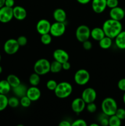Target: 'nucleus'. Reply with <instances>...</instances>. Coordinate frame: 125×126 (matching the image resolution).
Wrapping results in <instances>:
<instances>
[{"label":"nucleus","instance_id":"nucleus-16","mask_svg":"<svg viewBox=\"0 0 125 126\" xmlns=\"http://www.w3.org/2000/svg\"><path fill=\"white\" fill-rule=\"evenodd\" d=\"M26 95L32 102H36L40 98L41 96V92L38 87L32 86L31 87L28 88Z\"/></svg>","mask_w":125,"mask_h":126},{"label":"nucleus","instance_id":"nucleus-48","mask_svg":"<svg viewBox=\"0 0 125 126\" xmlns=\"http://www.w3.org/2000/svg\"><path fill=\"white\" fill-rule=\"evenodd\" d=\"M2 72V66L0 65V74H1Z\"/></svg>","mask_w":125,"mask_h":126},{"label":"nucleus","instance_id":"nucleus-5","mask_svg":"<svg viewBox=\"0 0 125 126\" xmlns=\"http://www.w3.org/2000/svg\"><path fill=\"white\" fill-rule=\"evenodd\" d=\"M74 82L79 86H85L89 82L90 75L85 69H79L74 74Z\"/></svg>","mask_w":125,"mask_h":126},{"label":"nucleus","instance_id":"nucleus-37","mask_svg":"<svg viewBox=\"0 0 125 126\" xmlns=\"http://www.w3.org/2000/svg\"><path fill=\"white\" fill-rule=\"evenodd\" d=\"M118 0H107V7L112 9L118 6Z\"/></svg>","mask_w":125,"mask_h":126},{"label":"nucleus","instance_id":"nucleus-4","mask_svg":"<svg viewBox=\"0 0 125 126\" xmlns=\"http://www.w3.org/2000/svg\"><path fill=\"white\" fill-rule=\"evenodd\" d=\"M34 71L40 76L50 72V62L46 59H40L34 65Z\"/></svg>","mask_w":125,"mask_h":126},{"label":"nucleus","instance_id":"nucleus-21","mask_svg":"<svg viewBox=\"0 0 125 126\" xmlns=\"http://www.w3.org/2000/svg\"><path fill=\"white\" fill-rule=\"evenodd\" d=\"M12 89H13V92L15 95L18 98H21V97L26 95L27 89H28L26 86L25 84H20L18 86Z\"/></svg>","mask_w":125,"mask_h":126},{"label":"nucleus","instance_id":"nucleus-44","mask_svg":"<svg viewBox=\"0 0 125 126\" xmlns=\"http://www.w3.org/2000/svg\"><path fill=\"white\" fill-rule=\"evenodd\" d=\"M78 3H80V4H87L89 3L91 0H76Z\"/></svg>","mask_w":125,"mask_h":126},{"label":"nucleus","instance_id":"nucleus-7","mask_svg":"<svg viewBox=\"0 0 125 126\" xmlns=\"http://www.w3.org/2000/svg\"><path fill=\"white\" fill-rule=\"evenodd\" d=\"M20 47L17 39L11 38L5 42L3 49L5 52L8 55H13L18 51Z\"/></svg>","mask_w":125,"mask_h":126},{"label":"nucleus","instance_id":"nucleus-15","mask_svg":"<svg viewBox=\"0 0 125 126\" xmlns=\"http://www.w3.org/2000/svg\"><path fill=\"white\" fill-rule=\"evenodd\" d=\"M91 7L92 9L95 13H102L107 7V0H92Z\"/></svg>","mask_w":125,"mask_h":126},{"label":"nucleus","instance_id":"nucleus-43","mask_svg":"<svg viewBox=\"0 0 125 126\" xmlns=\"http://www.w3.org/2000/svg\"><path fill=\"white\" fill-rule=\"evenodd\" d=\"M71 124H72V123H71L69 121L67 120H62L59 123L60 126H71Z\"/></svg>","mask_w":125,"mask_h":126},{"label":"nucleus","instance_id":"nucleus-26","mask_svg":"<svg viewBox=\"0 0 125 126\" xmlns=\"http://www.w3.org/2000/svg\"><path fill=\"white\" fill-rule=\"evenodd\" d=\"M40 75L37 74L34 72V73H32L29 78V82L31 86H37L40 83Z\"/></svg>","mask_w":125,"mask_h":126},{"label":"nucleus","instance_id":"nucleus-14","mask_svg":"<svg viewBox=\"0 0 125 126\" xmlns=\"http://www.w3.org/2000/svg\"><path fill=\"white\" fill-rule=\"evenodd\" d=\"M109 16L110 18L118 21H121L125 18V9L118 6L113 8L110 9V12H109Z\"/></svg>","mask_w":125,"mask_h":126},{"label":"nucleus","instance_id":"nucleus-42","mask_svg":"<svg viewBox=\"0 0 125 126\" xmlns=\"http://www.w3.org/2000/svg\"><path fill=\"white\" fill-rule=\"evenodd\" d=\"M71 63L69 62V61L65 62L63 63H62V69L64 70H69L70 68H71Z\"/></svg>","mask_w":125,"mask_h":126},{"label":"nucleus","instance_id":"nucleus-39","mask_svg":"<svg viewBox=\"0 0 125 126\" xmlns=\"http://www.w3.org/2000/svg\"><path fill=\"white\" fill-rule=\"evenodd\" d=\"M82 45H83V49H85V50H90V49L92 48V47H93L92 43L90 41H89V39L86 40L84 42H83V43H82Z\"/></svg>","mask_w":125,"mask_h":126},{"label":"nucleus","instance_id":"nucleus-22","mask_svg":"<svg viewBox=\"0 0 125 126\" xmlns=\"http://www.w3.org/2000/svg\"><path fill=\"white\" fill-rule=\"evenodd\" d=\"M99 46L102 49H109L112 46V39L105 36L99 41Z\"/></svg>","mask_w":125,"mask_h":126},{"label":"nucleus","instance_id":"nucleus-36","mask_svg":"<svg viewBox=\"0 0 125 126\" xmlns=\"http://www.w3.org/2000/svg\"><path fill=\"white\" fill-rule=\"evenodd\" d=\"M71 126H87V123L84 119H78L75 120L73 123H72Z\"/></svg>","mask_w":125,"mask_h":126},{"label":"nucleus","instance_id":"nucleus-17","mask_svg":"<svg viewBox=\"0 0 125 126\" xmlns=\"http://www.w3.org/2000/svg\"><path fill=\"white\" fill-rule=\"evenodd\" d=\"M13 18L17 20L22 21L25 19L27 17V11L23 7L16 6L13 7Z\"/></svg>","mask_w":125,"mask_h":126},{"label":"nucleus","instance_id":"nucleus-49","mask_svg":"<svg viewBox=\"0 0 125 126\" xmlns=\"http://www.w3.org/2000/svg\"><path fill=\"white\" fill-rule=\"evenodd\" d=\"M1 54H0V62H1Z\"/></svg>","mask_w":125,"mask_h":126},{"label":"nucleus","instance_id":"nucleus-40","mask_svg":"<svg viewBox=\"0 0 125 126\" xmlns=\"http://www.w3.org/2000/svg\"><path fill=\"white\" fill-rule=\"evenodd\" d=\"M100 124L103 126H109V116L107 115H104V117H102L100 119Z\"/></svg>","mask_w":125,"mask_h":126},{"label":"nucleus","instance_id":"nucleus-8","mask_svg":"<svg viewBox=\"0 0 125 126\" xmlns=\"http://www.w3.org/2000/svg\"><path fill=\"white\" fill-rule=\"evenodd\" d=\"M66 29L64 22H55L51 25L50 34L53 37H60L64 34Z\"/></svg>","mask_w":125,"mask_h":126},{"label":"nucleus","instance_id":"nucleus-23","mask_svg":"<svg viewBox=\"0 0 125 126\" xmlns=\"http://www.w3.org/2000/svg\"><path fill=\"white\" fill-rule=\"evenodd\" d=\"M6 80L8 81L12 88H14V87H17V86H18V85L21 84V81L19 78L16 76V75H13V74L8 75Z\"/></svg>","mask_w":125,"mask_h":126},{"label":"nucleus","instance_id":"nucleus-3","mask_svg":"<svg viewBox=\"0 0 125 126\" xmlns=\"http://www.w3.org/2000/svg\"><path fill=\"white\" fill-rule=\"evenodd\" d=\"M101 109L103 114L110 116L115 114L118 109V105L116 100L112 97L104 98L101 103Z\"/></svg>","mask_w":125,"mask_h":126},{"label":"nucleus","instance_id":"nucleus-30","mask_svg":"<svg viewBox=\"0 0 125 126\" xmlns=\"http://www.w3.org/2000/svg\"><path fill=\"white\" fill-rule=\"evenodd\" d=\"M20 105V100H18V97H11L8 98V106L12 108H15L18 107Z\"/></svg>","mask_w":125,"mask_h":126},{"label":"nucleus","instance_id":"nucleus-34","mask_svg":"<svg viewBox=\"0 0 125 126\" xmlns=\"http://www.w3.org/2000/svg\"><path fill=\"white\" fill-rule=\"evenodd\" d=\"M115 114L118 118H120L121 121L124 120V119H125V109L122 108H118Z\"/></svg>","mask_w":125,"mask_h":126},{"label":"nucleus","instance_id":"nucleus-13","mask_svg":"<svg viewBox=\"0 0 125 126\" xmlns=\"http://www.w3.org/2000/svg\"><path fill=\"white\" fill-rule=\"evenodd\" d=\"M53 57L54 60L61 63H63L65 62L69 61V55L68 53L62 49H57L53 52Z\"/></svg>","mask_w":125,"mask_h":126},{"label":"nucleus","instance_id":"nucleus-35","mask_svg":"<svg viewBox=\"0 0 125 126\" xmlns=\"http://www.w3.org/2000/svg\"><path fill=\"white\" fill-rule=\"evenodd\" d=\"M17 41L20 46H25L28 43V39L25 36H20L17 39Z\"/></svg>","mask_w":125,"mask_h":126},{"label":"nucleus","instance_id":"nucleus-32","mask_svg":"<svg viewBox=\"0 0 125 126\" xmlns=\"http://www.w3.org/2000/svg\"><path fill=\"white\" fill-rule=\"evenodd\" d=\"M57 82L55 80L53 79H50L46 83V87L49 90L51 91H54L56 89V86H57Z\"/></svg>","mask_w":125,"mask_h":126},{"label":"nucleus","instance_id":"nucleus-27","mask_svg":"<svg viewBox=\"0 0 125 126\" xmlns=\"http://www.w3.org/2000/svg\"><path fill=\"white\" fill-rule=\"evenodd\" d=\"M121 124V120L118 118L115 114L109 117V126H120Z\"/></svg>","mask_w":125,"mask_h":126},{"label":"nucleus","instance_id":"nucleus-18","mask_svg":"<svg viewBox=\"0 0 125 126\" xmlns=\"http://www.w3.org/2000/svg\"><path fill=\"white\" fill-rule=\"evenodd\" d=\"M53 17L56 22H65L67 18V14L64 9L61 8H57L53 11Z\"/></svg>","mask_w":125,"mask_h":126},{"label":"nucleus","instance_id":"nucleus-10","mask_svg":"<svg viewBox=\"0 0 125 126\" xmlns=\"http://www.w3.org/2000/svg\"><path fill=\"white\" fill-rule=\"evenodd\" d=\"M81 97L86 103L94 102L97 98V93L92 87H87L83 91Z\"/></svg>","mask_w":125,"mask_h":126},{"label":"nucleus","instance_id":"nucleus-46","mask_svg":"<svg viewBox=\"0 0 125 126\" xmlns=\"http://www.w3.org/2000/svg\"><path fill=\"white\" fill-rule=\"evenodd\" d=\"M123 101L124 104L125 105V92H124L123 96Z\"/></svg>","mask_w":125,"mask_h":126},{"label":"nucleus","instance_id":"nucleus-47","mask_svg":"<svg viewBox=\"0 0 125 126\" xmlns=\"http://www.w3.org/2000/svg\"><path fill=\"white\" fill-rule=\"evenodd\" d=\"M89 126H99V124H96V123H92L89 125Z\"/></svg>","mask_w":125,"mask_h":126},{"label":"nucleus","instance_id":"nucleus-51","mask_svg":"<svg viewBox=\"0 0 125 126\" xmlns=\"http://www.w3.org/2000/svg\"></svg>","mask_w":125,"mask_h":126},{"label":"nucleus","instance_id":"nucleus-29","mask_svg":"<svg viewBox=\"0 0 125 126\" xmlns=\"http://www.w3.org/2000/svg\"><path fill=\"white\" fill-rule=\"evenodd\" d=\"M52 41V36L49 33L42 34L40 36V42L44 45H49Z\"/></svg>","mask_w":125,"mask_h":126},{"label":"nucleus","instance_id":"nucleus-38","mask_svg":"<svg viewBox=\"0 0 125 126\" xmlns=\"http://www.w3.org/2000/svg\"><path fill=\"white\" fill-rule=\"evenodd\" d=\"M118 88L121 91L125 92V78H122L120 79L117 84Z\"/></svg>","mask_w":125,"mask_h":126},{"label":"nucleus","instance_id":"nucleus-12","mask_svg":"<svg viewBox=\"0 0 125 126\" xmlns=\"http://www.w3.org/2000/svg\"><path fill=\"white\" fill-rule=\"evenodd\" d=\"M86 105L87 103L82 99V97H80L73 100L71 103V108L76 114H79L84 110L85 108H86Z\"/></svg>","mask_w":125,"mask_h":126},{"label":"nucleus","instance_id":"nucleus-24","mask_svg":"<svg viewBox=\"0 0 125 126\" xmlns=\"http://www.w3.org/2000/svg\"><path fill=\"white\" fill-rule=\"evenodd\" d=\"M11 86L7 80L0 81V94L6 95L11 91Z\"/></svg>","mask_w":125,"mask_h":126},{"label":"nucleus","instance_id":"nucleus-45","mask_svg":"<svg viewBox=\"0 0 125 126\" xmlns=\"http://www.w3.org/2000/svg\"><path fill=\"white\" fill-rule=\"evenodd\" d=\"M5 1L6 0H0V8H1V7L4 6Z\"/></svg>","mask_w":125,"mask_h":126},{"label":"nucleus","instance_id":"nucleus-33","mask_svg":"<svg viewBox=\"0 0 125 126\" xmlns=\"http://www.w3.org/2000/svg\"><path fill=\"white\" fill-rule=\"evenodd\" d=\"M87 111L90 113H94L97 110V106L94 103V102H91V103H87L86 105Z\"/></svg>","mask_w":125,"mask_h":126},{"label":"nucleus","instance_id":"nucleus-20","mask_svg":"<svg viewBox=\"0 0 125 126\" xmlns=\"http://www.w3.org/2000/svg\"><path fill=\"white\" fill-rule=\"evenodd\" d=\"M116 46L121 50L125 49V31L122 30L115 38Z\"/></svg>","mask_w":125,"mask_h":126},{"label":"nucleus","instance_id":"nucleus-25","mask_svg":"<svg viewBox=\"0 0 125 126\" xmlns=\"http://www.w3.org/2000/svg\"><path fill=\"white\" fill-rule=\"evenodd\" d=\"M62 70V63L58 62L54 60L50 63V72L53 73H60Z\"/></svg>","mask_w":125,"mask_h":126},{"label":"nucleus","instance_id":"nucleus-1","mask_svg":"<svg viewBox=\"0 0 125 126\" xmlns=\"http://www.w3.org/2000/svg\"><path fill=\"white\" fill-rule=\"evenodd\" d=\"M102 28L105 35L112 39H115V37L123 30V25L121 22L110 18L104 22Z\"/></svg>","mask_w":125,"mask_h":126},{"label":"nucleus","instance_id":"nucleus-28","mask_svg":"<svg viewBox=\"0 0 125 126\" xmlns=\"http://www.w3.org/2000/svg\"><path fill=\"white\" fill-rule=\"evenodd\" d=\"M8 107V98L6 95L0 94V111L4 110Z\"/></svg>","mask_w":125,"mask_h":126},{"label":"nucleus","instance_id":"nucleus-41","mask_svg":"<svg viewBox=\"0 0 125 126\" xmlns=\"http://www.w3.org/2000/svg\"><path fill=\"white\" fill-rule=\"evenodd\" d=\"M14 4H15L14 0H6V1H5L4 6H7V7H12V8H13V7H14Z\"/></svg>","mask_w":125,"mask_h":126},{"label":"nucleus","instance_id":"nucleus-2","mask_svg":"<svg viewBox=\"0 0 125 126\" xmlns=\"http://www.w3.org/2000/svg\"><path fill=\"white\" fill-rule=\"evenodd\" d=\"M73 87L68 82L63 81L58 83L56 89L54 91L56 97L61 99H64L69 97L72 93Z\"/></svg>","mask_w":125,"mask_h":126},{"label":"nucleus","instance_id":"nucleus-9","mask_svg":"<svg viewBox=\"0 0 125 126\" xmlns=\"http://www.w3.org/2000/svg\"><path fill=\"white\" fill-rule=\"evenodd\" d=\"M13 18V8L4 6L0 8V22L9 23Z\"/></svg>","mask_w":125,"mask_h":126},{"label":"nucleus","instance_id":"nucleus-50","mask_svg":"<svg viewBox=\"0 0 125 126\" xmlns=\"http://www.w3.org/2000/svg\"><path fill=\"white\" fill-rule=\"evenodd\" d=\"M0 46H1V44H0Z\"/></svg>","mask_w":125,"mask_h":126},{"label":"nucleus","instance_id":"nucleus-6","mask_svg":"<svg viewBox=\"0 0 125 126\" xmlns=\"http://www.w3.org/2000/svg\"><path fill=\"white\" fill-rule=\"evenodd\" d=\"M91 30L88 26L85 25H81L78 26L75 31V38L80 43L88 40L90 38Z\"/></svg>","mask_w":125,"mask_h":126},{"label":"nucleus","instance_id":"nucleus-31","mask_svg":"<svg viewBox=\"0 0 125 126\" xmlns=\"http://www.w3.org/2000/svg\"><path fill=\"white\" fill-rule=\"evenodd\" d=\"M31 102L32 101L26 95L21 97L20 100V104L23 108H28L29 107H30Z\"/></svg>","mask_w":125,"mask_h":126},{"label":"nucleus","instance_id":"nucleus-11","mask_svg":"<svg viewBox=\"0 0 125 126\" xmlns=\"http://www.w3.org/2000/svg\"><path fill=\"white\" fill-rule=\"evenodd\" d=\"M51 23L47 19H40L36 24V30L40 35L50 33Z\"/></svg>","mask_w":125,"mask_h":126},{"label":"nucleus","instance_id":"nucleus-19","mask_svg":"<svg viewBox=\"0 0 125 126\" xmlns=\"http://www.w3.org/2000/svg\"><path fill=\"white\" fill-rule=\"evenodd\" d=\"M104 36H105V35L102 28L95 27L91 30L90 37H91L94 40L99 41Z\"/></svg>","mask_w":125,"mask_h":126}]
</instances>
